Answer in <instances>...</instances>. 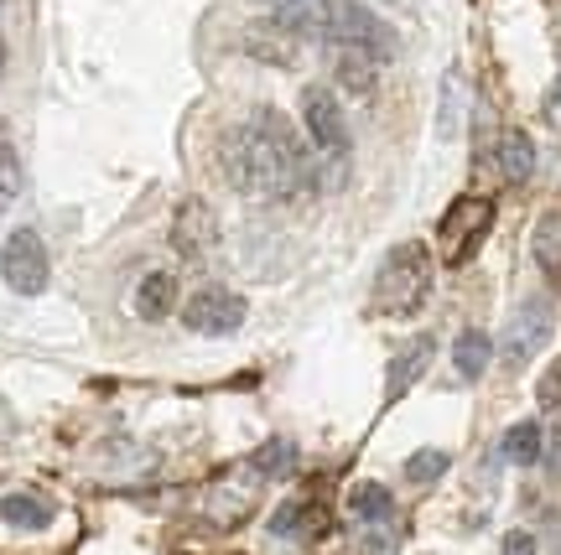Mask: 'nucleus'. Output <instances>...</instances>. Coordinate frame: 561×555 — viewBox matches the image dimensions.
<instances>
[{
    "mask_svg": "<svg viewBox=\"0 0 561 555\" xmlns=\"http://www.w3.org/2000/svg\"><path fill=\"white\" fill-rule=\"evenodd\" d=\"M447 467H453V456L442 452V447H421V452L405 456V477H411L416 488H432V483H437Z\"/></svg>",
    "mask_w": 561,
    "mask_h": 555,
    "instance_id": "nucleus-22",
    "label": "nucleus"
},
{
    "mask_svg": "<svg viewBox=\"0 0 561 555\" xmlns=\"http://www.w3.org/2000/svg\"><path fill=\"white\" fill-rule=\"evenodd\" d=\"M301 125H307V136H312L318 151H328V157L348 151V119H343V104L333 89H322V83L301 89Z\"/></svg>",
    "mask_w": 561,
    "mask_h": 555,
    "instance_id": "nucleus-8",
    "label": "nucleus"
},
{
    "mask_svg": "<svg viewBox=\"0 0 561 555\" xmlns=\"http://www.w3.org/2000/svg\"><path fill=\"white\" fill-rule=\"evenodd\" d=\"M546 119H551V125H561V83L551 89V100H546Z\"/></svg>",
    "mask_w": 561,
    "mask_h": 555,
    "instance_id": "nucleus-26",
    "label": "nucleus"
},
{
    "mask_svg": "<svg viewBox=\"0 0 561 555\" xmlns=\"http://www.w3.org/2000/svg\"><path fill=\"white\" fill-rule=\"evenodd\" d=\"M328 62H333L339 89L359 94V100L375 94V83H380V58L375 53H364V47H328Z\"/></svg>",
    "mask_w": 561,
    "mask_h": 555,
    "instance_id": "nucleus-11",
    "label": "nucleus"
},
{
    "mask_svg": "<svg viewBox=\"0 0 561 555\" xmlns=\"http://www.w3.org/2000/svg\"><path fill=\"white\" fill-rule=\"evenodd\" d=\"M348 514L364 519V524H385V519L396 514V498L385 483H359L354 494H348Z\"/></svg>",
    "mask_w": 561,
    "mask_h": 555,
    "instance_id": "nucleus-17",
    "label": "nucleus"
},
{
    "mask_svg": "<svg viewBox=\"0 0 561 555\" xmlns=\"http://www.w3.org/2000/svg\"><path fill=\"white\" fill-rule=\"evenodd\" d=\"M244 53H255L261 62H276V68H291L301 53V37L286 32L280 21H255V26L244 32Z\"/></svg>",
    "mask_w": 561,
    "mask_h": 555,
    "instance_id": "nucleus-12",
    "label": "nucleus"
},
{
    "mask_svg": "<svg viewBox=\"0 0 561 555\" xmlns=\"http://www.w3.org/2000/svg\"><path fill=\"white\" fill-rule=\"evenodd\" d=\"M0 519L11 530H47L53 524V504L42 494H5L0 498Z\"/></svg>",
    "mask_w": 561,
    "mask_h": 555,
    "instance_id": "nucleus-14",
    "label": "nucleus"
},
{
    "mask_svg": "<svg viewBox=\"0 0 561 555\" xmlns=\"http://www.w3.org/2000/svg\"><path fill=\"white\" fill-rule=\"evenodd\" d=\"M500 172L515 182V187H520V182H530V172H536V146H530V136L510 130V136L500 140Z\"/></svg>",
    "mask_w": 561,
    "mask_h": 555,
    "instance_id": "nucleus-18",
    "label": "nucleus"
},
{
    "mask_svg": "<svg viewBox=\"0 0 561 555\" xmlns=\"http://www.w3.org/2000/svg\"><path fill=\"white\" fill-rule=\"evenodd\" d=\"M16 198H21V157H16V146L5 140V130H0V213Z\"/></svg>",
    "mask_w": 561,
    "mask_h": 555,
    "instance_id": "nucleus-23",
    "label": "nucleus"
},
{
    "mask_svg": "<svg viewBox=\"0 0 561 555\" xmlns=\"http://www.w3.org/2000/svg\"><path fill=\"white\" fill-rule=\"evenodd\" d=\"M432 276H437L432 250L421 239H405V244H396L385 255L380 276H375V291H369V307L380 317H416L421 307H426V297H432Z\"/></svg>",
    "mask_w": 561,
    "mask_h": 555,
    "instance_id": "nucleus-3",
    "label": "nucleus"
},
{
    "mask_svg": "<svg viewBox=\"0 0 561 555\" xmlns=\"http://www.w3.org/2000/svg\"><path fill=\"white\" fill-rule=\"evenodd\" d=\"M250 467L261 477H291V467H297V441H286V437H271L265 447H255V456H250Z\"/></svg>",
    "mask_w": 561,
    "mask_h": 555,
    "instance_id": "nucleus-19",
    "label": "nucleus"
},
{
    "mask_svg": "<svg viewBox=\"0 0 561 555\" xmlns=\"http://www.w3.org/2000/svg\"><path fill=\"white\" fill-rule=\"evenodd\" d=\"M219 166L229 187L255 203H286L301 187H312V151L280 109H255L244 125L224 130Z\"/></svg>",
    "mask_w": 561,
    "mask_h": 555,
    "instance_id": "nucleus-1",
    "label": "nucleus"
},
{
    "mask_svg": "<svg viewBox=\"0 0 561 555\" xmlns=\"http://www.w3.org/2000/svg\"><path fill=\"white\" fill-rule=\"evenodd\" d=\"M244 297H234V291H224V286H203V291H193L187 297V307H182V322L193 327V333L203 337H229L244 327Z\"/></svg>",
    "mask_w": 561,
    "mask_h": 555,
    "instance_id": "nucleus-6",
    "label": "nucleus"
},
{
    "mask_svg": "<svg viewBox=\"0 0 561 555\" xmlns=\"http://www.w3.org/2000/svg\"><path fill=\"white\" fill-rule=\"evenodd\" d=\"M136 312H140V322L172 317V312H178V276H172V270H151L136 291Z\"/></svg>",
    "mask_w": 561,
    "mask_h": 555,
    "instance_id": "nucleus-13",
    "label": "nucleus"
},
{
    "mask_svg": "<svg viewBox=\"0 0 561 555\" xmlns=\"http://www.w3.org/2000/svg\"><path fill=\"white\" fill-rule=\"evenodd\" d=\"M504 555H536V535L530 530H510L504 535Z\"/></svg>",
    "mask_w": 561,
    "mask_h": 555,
    "instance_id": "nucleus-25",
    "label": "nucleus"
},
{
    "mask_svg": "<svg viewBox=\"0 0 561 555\" xmlns=\"http://www.w3.org/2000/svg\"><path fill=\"white\" fill-rule=\"evenodd\" d=\"M551 322H557V312H551V297L520 301V312L510 317V327H504V343H500L504 369H525L530 358L541 354L546 343H551Z\"/></svg>",
    "mask_w": 561,
    "mask_h": 555,
    "instance_id": "nucleus-5",
    "label": "nucleus"
},
{
    "mask_svg": "<svg viewBox=\"0 0 561 555\" xmlns=\"http://www.w3.org/2000/svg\"><path fill=\"white\" fill-rule=\"evenodd\" d=\"M0 280L16 291V297H42L47 280H53V259L42 244L37 229H11L0 244Z\"/></svg>",
    "mask_w": 561,
    "mask_h": 555,
    "instance_id": "nucleus-4",
    "label": "nucleus"
},
{
    "mask_svg": "<svg viewBox=\"0 0 561 555\" xmlns=\"http://www.w3.org/2000/svg\"><path fill=\"white\" fill-rule=\"evenodd\" d=\"M489 358H494V343H489V333H479V327L458 333V343H453V363H458L462 379H479L483 369H489Z\"/></svg>",
    "mask_w": 561,
    "mask_h": 555,
    "instance_id": "nucleus-16",
    "label": "nucleus"
},
{
    "mask_svg": "<svg viewBox=\"0 0 561 555\" xmlns=\"http://www.w3.org/2000/svg\"><path fill=\"white\" fill-rule=\"evenodd\" d=\"M265 5H271V21H280L297 37H318L322 47H364L380 62H390L401 47L396 32L359 0H265Z\"/></svg>",
    "mask_w": 561,
    "mask_h": 555,
    "instance_id": "nucleus-2",
    "label": "nucleus"
},
{
    "mask_svg": "<svg viewBox=\"0 0 561 555\" xmlns=\"http://www.w3.org/2000/svg\"><path fill=\"white\" fill-rule=\"evenodd\" d=\"M489 223H494V203L489 198H458L447 208V219H442V250H447V265H462V259L473 255L489 234Z\"/></svg>",
    "mask_w": 561,
    "mask_h": 555,
    "instance_id": "nucleus-7",
    "label": "nucleus"
},
{
    "mask_svg": "<svg viewBox=\"0 0 561 555\" xmlns=\"http://www.w3.org/2000/svg\"><path fill=\"white\" fill-rule=\"evenodd\" d=\"M536 259L546 276L561 280V213H541L536 219Z\"/></svg>",
    "mask_w": 561,
    "mask_h": 555,
    "instance_id": "nucleus-21",
    "label": "nucleus"
},
{
    "mask_svg": "<svg viewBox=\"0 0 561 555\" xmlns=\"http://www.w3.org/2000/svg\"><path fill=\"white\" fill-rule=\"evenodd\" d=\"M318 504H307V498H291V504H280L276 519H271V535L291 540V535H312L318 530Z\"/></svg>",
    "mask_w": 561,
    "mask_h": 555,
    "instance_id": "nucleus-20",
    "label": "nucleus"
},
{
    "mask_svg": "<svg viewBox=\"0 0 561 555\" xmlns=\"http://www.w3.org/2000/svg\"><path fill=\"white\" fill-rule=\"evenodd\" d=\"M0 73H5V37H0Z\"/></svg>",
    "mask_w": 561,
    "mask_h": 555,
    "instance_id": "nucleus-28",
    "label": "nucleus"
},
{
    "mask_svg": "<svg viewBox=\"0 0 561 555\" xmlns=\"http://www.w3.org/2000/svg\"><path fill=\"white\" fill-rule=\"evenodd\" d=\"M536 400H541L546 411H561V358L557 363H546L541 384H536Z\"/></svg>",
    "mask_w": 561,
    "mask_h": 555,
    "instance_id": "nucleus-24",
    "label": "nucleus"
},
{
    "mask_svg": "<svg viewBox=\"0 0 561 555\" xmlns=\"http://www.w3.org/2000/svg\"><path fill=\"white\" fill-rule=\"evenodd\" d=\"M172 250L182 259H208L219 250V219H214V208L203 198L178 203V213H172Z\"/></svg>",
    "mask_w": 561,
    "mask_h": 555,
    "instance_id": "nucleus-9",
    "label": "nucleus"
},
{
    "mask_svg": "<svg viewBox=\"0 0 561 555\" xmlns=\"http://www.w3.org/2000/svg\"><path fill=\"white\" fill-rule=\"evenodd\" d=\"M551 467H557V473H561V441H557V447H551Z\"/></svg>",
    "mask_w": 561,
    "mask_h": 555,
    "instance_id": "nucleus-27",
    "label": "nucleus"
},
{
    "mask_svg": "<svg viewBox=\"0 0 561 555\" xmlns=\"http://www.w3.org/2000/svg\"><path fill=\"white\" fill-rule=\"evenodd\" d=\"M504 456L515 462V467H536L546 456V437L536 420H515L510 431H504Z\"/></svg>",
    "mask_w": 561,
    "mask_h": 555,
    "instance_id": "nucleus-15",
    "label": "nucleus"
},
{
    "mask_svg": "<svg viewBox=\"0 0 561 555\" xmlns=\"http://www.w3.org/2000/svg\"><path fill=\"white\" fill-rule=\"evenodd\" d=\"M432 354H437V337H432V333H416L411 343H401V348H396L390 369H385V400H390V405L411 395V384L432 369Z\"/></svg>",
    "mask_w": 561,
    "mask_h": 555,
    "instance_id": "nucleus-10",
    "label": "nucleus"
}]
</instances>
